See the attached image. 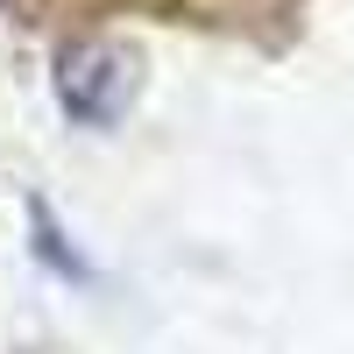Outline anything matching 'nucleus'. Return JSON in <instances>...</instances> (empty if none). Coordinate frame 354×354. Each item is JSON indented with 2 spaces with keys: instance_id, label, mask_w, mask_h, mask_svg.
Wrapping results in <instances>:
<instances>
[{
  "instance_id": "obj_1",
  "label": "nucleus",
  "mask_w": 354,
  "mask_h": 354,
  "mask_svg": "<svg viewBox=\"0 0 354 354\" xmlns=\"http://www.w3.org/2000/svg\"><path fill=\"white\" fill-rule=\"evenodd\" d=\"M57 100L78 128H113L135 100V57L121 43H71L57 57Z\"/></svg>"
}]
</instances>
